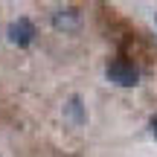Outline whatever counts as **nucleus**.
<instances>
[{"label":"nucleus","mask_w":157,"mask_h":157,"mask_svg":"<svg viewBox=\"0 0 157 157\" xmlns=\"http://www.w3.org/2000/svg\"><path fill=\"white\" fill-rule=\"evenodd\" d=\"M105 76H108V82L117 84V87H134V84L140 82V70H137V64L128 61V58H113L105 67Z\"/></svg>","instance_id":"1"},{"label":"nucleus","mask_w":157,"mask_h":157,"mask_svg":"<svg viewBox=\"0 0 157 157\" xmlns=\"http://www.w3.org/2000/svg\"><path fill=\"white\" fill-rule=\"evenodd\" d=\"M82 23V12L76 6H67V9H56L52 12V26L56 29H64V32H73Z\"/></svg>","instance_id":"3"},{"label":"nucleus","mask_w":157,"mask_h":157,"mask_svg":"<svg viewBox=\"0 0 157 157\" xmlns=\"http://www.w3.org/2000/svg\"><path fill=\"white\" fill-rule=\"evenodd\" d=\"M6 35H9V41L15 47H29L35 41V35H38V29H35V23L29 21V17H17V21L9 23Z\"/></svg>","instance_id":"2"},{"label":"nucleus","mask_w":157,"mask_h":157,"mask_svg":"<svg viewBox=\"0 0 157 157\" xmlns=\"http://www.w3.org/2000/svg\"><path fill=\"white\" fill-rule=\"evenodd\" d=\"M154 21H157V17H154Z\"/></svg>","instance_id":"6"},{"label":"nucleus","mask_w":157,"mask_h":157,"mask_svg":"<svg viewBox=\"0 0 157 157\" xmlns=\"http://www.w3.org/2000/svg\"><path fill=\"white\" fill-rule=\"evenodd\" d=\"M64 113H67V117L73 119L76 125H84V119H87V113H84L82 96H70V102H67V105H64Z\"/></svg>","instance_id":"4"},{"label":"nucleus","mask_w":157,"mask_h":157,"mask_svg":"<svg viewBox=\"0 0 157 157\" xmlns=\"http://www.w3.org/2000/svg\"><path fill=\"white\" fill-rule=\"evenodd\" d=\"M151 134L157 137V113H154V117H151Z\"/></svg>","instance_id":"5"}]
</instances>
